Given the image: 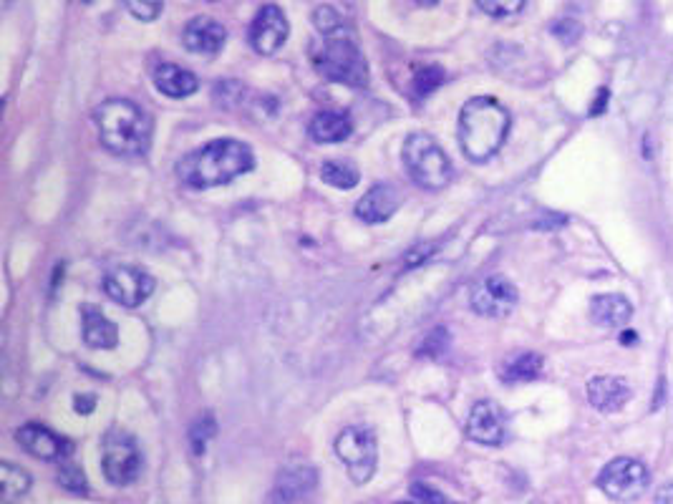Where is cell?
Instances as JSON below:
<instances>
[{
	"mask_svg": "<svg viewBox=\"0 0 673 504\" xmlns=\"http://www.w3.org/2000/svg\"><path fill=\"white\" fill-rule=\"evenodd\" d=\"M598 487L616 502H633L651 487V472L643 462L631 457H618L605 464L598 474Z\"/></svg>",
	"mask_w": 673,
	"mask_h": 504,
	"instance_id": "cell-8",
	"label": "cell"
},
{
	"mask_svg": "<svg viewBox=\"0 0 673 504\" xmlns=\"http://www.w3.org/2000/svg\"><path fill=\"white\" fill-rule=\"evenodd\" d=\"M542 366H545V361H542L540 353L520 351L512 353V356L507 358L500 376L502 381H507V384H525V381H535V378L540 376Z\"/></svg>",
	"mask_w": 673,
	"mask_h": 504,
	"instance_id": "cell-22",
	"label": "cell"
},
{
	"mask_svg": "<svg viewBox=\"0 0 673 504\" xmlns=\"http://www.w3.org/2000/svg\"><path fill=\"white\" fill-rule=\"evenodd\" d=\"M321 179L336 189H353L361 174H358L356 164L348 162V159H331L321 167Z\"/></svg>",
	"mask_w": 673,
	"mask_h": 504,
	"instance_id": "cell-24",
	"label": "cell"
},
{
	"mask_svg": "<svg viewBox=\"0 0 673 504\" xmlns=\"http://www.w3.org/2000/svg\"><path fill=\"white\" fill-rule=\"evenodd\" d=\"M633 315V305L623 295L608 293L590 300V321L600 328H623Z\"/></svg>",
	"mask_w": 673,
	"mask_h": 504,
	"instance_id": "cell-18",
	"label": "cell"
},
{
	"mask_svg": "<svg viewBox=\"0 0 673 504\" xmlns=\"http://www.w3.org/2000/svg\"><path fill=\"white\" fill-rule=\"evenodd\" d=\"M432 250H434V245H426V247H419V252H424V258H429V255H432ZM421 260V255H409V258H406V265H416Z\"/></svg>",
	"mask_w": 673,
	"mask_h": 504,
	"instance_id": "cell-36",
	"label": "cell"
},
{
	"mask_svg": "<svg viewBox=\"0 0 673 504\" xmlns=\"http://www.w3.org/2000/svg\"><path fill=\"white\" fill-rule=\"evenodd\" d=\"M656 504H673V482L663 484L656 494Z\"/></svg>",
	"mask_w": 673,
	"mask_h": 504,
	"instance_id": "cell-35",
	"label": "cell"
},
{
	"mask_svg": "<svg viewBox=\"0 0 673 504\" xmlns=\"http://www.w3.org/2000/svg\"><path fill=\"white\" fill-rule=\"evenodd\" d=\"M58 484L71 494H86L89 492V482H86L84 469L76 467V464H64L58 469Z\"/></svg>",
	"mask_w": 673,
	"mask_h": 504,
	"instance_id": "cell-27",
	"label": "cell"
},
{
	"mask_svg": "<svg viewBox=\"0 0 673 504\" xmlns=\"http://www.w3.org/2000/svg\"><path fill=\"white\" fill-rule=\"evenodd\" d=\"M99 139L116 157H139L152 142V121L147 111L129 99H109L94 111Z\"/></svg>",
	"mask_w": 673,
	"mask_h": 504,
	"instance_id": "cell-3",
	"label": "cell"
},
{
	"mask_svg": "<svg viewBox=\"0 0 673 504\" xmlns=\"http://www.w3.org/2000/svg\"><path fill=\"white\" fill-rule=\"evenodd\" d=\"M633 389L621 376H595L588 381V401L600 414H616L631 401Z\"/></svg>",
	"mask_w": 673,
	"mask_h": 504,
	"instance_id": "cell-16",
	"label": "cell"
},
{
	"mask_svg": "<svg viewBox=\"0 0 673 504\" xmlns=\"http://www.w3.org/2000/svg\"><path fill=\"white\" fill-rule=\"evenodd\" d=\"M313 23H316V28H318V33H321V36L343 31V18L338 16L336 8H331V6L316 8V13H313Z\"/></svg>",
	"mask_w": 673,
	"mask_h": 504,
	"instance_id": "cell-29",
	"label": "cell"
},
{
	"mask_svg": "<svg viewBox=\"0 0 673 504\" xmlns=\"http://www.w3.org/2000/svg\"><path fill=\"white\" fill-rule=\"evenodd\" d=\"M416 3H421V6H437L439 0H416Z\"/></svg>",
	"mask_w": 673,
	"mask_h": 504,
	"instance_id": "cell-38",
	"label": "cell"
},
{
	"mask_svg": "<svg viewBox=\"0 0 673 504\" xmlns=\"http://www.w3.org/2000/svg\"><path fill=\"white\" fill-rule=\"evenodd\" d=\"M311 61L318 74L351 89L369 86V61L346 31L321 36L311 46Z\"/></svg>",
	"mask_w": 673,
	"mask_h": 504,
	"instance_id": "cell-4",
	"label": "cell"
},
{
	"mask_svg": "<svg viewBox=\"0 0 673 504\" xmlns=\"http://www.w3.org/2000/svg\"><path fill=\"white\" fill-rule=\"evenodd\" d=\"M144 459L137 439L124 429H109L101 444V469L114 487H127L142 474Z\"/></svg>",
	"mask_w": 673,
	"mask_h": 504,
	"instance_id": "cell-6",
	"label": "cell"
},
{
	"mask_svg": "<svg viewBox=\"0 0 673 504\" xmlns=\"http://www.w3.org/2000/svg\"><path fill=\"white\" fill-rule=\"evenodd\" d=\"M290 36L288 16L280 11L278 6H263L258 16L250 23V46L260 53V56H273L285 46Z\"/></svg>",
	"mask_w": 673,
	"mask_h": 504,
	"instance_id": "cell-12",
	"label": "cell"
},
{
	"mask_svg": "<svg viewBox=\"0 0 673 504\" xmlns=\"http://www.w3.org/2000/svg\"><path fill=\"white\" fill-rule=\"evenodd\" d=\"M444 351H447V331H444V328H437L434 333H429L426 341L419 346V356L426 358H437L442 356Z\"/></svg>",
	"mask_w": 673,
	"mask_h": 504,
	"instance_id": "cell-32",
	"label": "cell"
},
{
	"mask_svg": "<svg viewBox=\"0 0 673 504\" xmlns=\"http://www.w3.org/2000/svg\"><path fill=\"white\" fill-rule=\"evenodd\" d=\"M84 3H91V0H84Z\"/></svg>",
	"mask_w": 673,
	"mask_h": 504,
	"instance_id": "cell-40",
	"label": "cell"
},
{
	"mask_svg": "<svg viewBox=\"0 0 673 504\" xmlns=\"http://www.w3.org/2000/svg\"><path fill=\"white\" fill-rule=\"evenodd\" d=\"M336 454L346 467L348 477L353 484H366L376 474L379 464V444L371 429L363 426H348L338 434Z\"/></svg>",
	"mask_w": 673,
	"mask_h": 504,
	"instance_id": "cell-7",
	"label": "cell"
},
{
	"mask_svg": "<svg viewBox=\"0 0 673 504\" xmlns=\"http://www.w3.org/2000/svg\"><path fill=\"white\" fill-rule=\"evenodd\" d=\"M227 41V31L222 23H217L210 16H197L182 31V43L190 53L197 56H215L222 51Z\"/></svg>",
	"mask_w": 673,
	"mask_h": 504,
	"instance_id": "cell-15",
	"label": "cell"
},
{
	"mask_svg": "<svg viewBox=\"0 0 673 504\" xmlns=\"http://www.w3.org/2000/svg\"><path fill=\"white\" fill-rule=\"evenodd\" d=\"M517 305V288L505 275H489L474 288L472 310L484 318H505Z\"/></svg>",
	"mask_w": 673,
	"mask_h": 504,
	"instance_id": "cell-11",
	"label": "cell"
},
{
	"mask_svg": "<svg viewBox=\"0 0 673 504\" xmlns=\"http://www.w3.org/2000/svg\"><path fill=\"white\" fill-rule=\"evenodd\" d=\"M253 149L237 139H215L177 162V174L182 184L192 189H210L230 184L253 169Z\"/></svg>",
	"mask_w": 673,
	"mask_h": 504,
	"instance_id": "cell-1",
	"label": "cell"
},
{
	"mask_svg": "<svg viewBox=\"0 0 673 504\" xmlns=\"http://www.w3.org/2000/svg\"><path fill=\"white\" fill-rule=\"evenodd\" d=\"M447 74H444L442 66H424V69L416 71L414 76V91L419 96H429L444 84Z\"/></svg>",
	"mask_w": 673,
	"mask_h": 504,
	"instance_id": "cell-26",
	"label": "cell"
},
{
	"mask_svg": "<svg viewBox=\"0 0 673 504\" xmlns=\"http://www.w3.org/2000/svg\"><path fill=\"white\" fill-rule=\"evenodd\" d=\"M399 504H429V502H421L419 499V502H399Z\"/></svg>",
	"mask_w": 673,
	"mask_h": 504,
	"instance_id": "cell-39",
	"label": "cell"
},
{
	"mask_svg": "<svg viewBox=\"0 0 673 504\" xmlns=\"http://www.w3.org/2000/svg\"><path fill=\"white\" fill-rule=\"evenodd\" d=\"M16 439L31 457L43 459V462H61L74 452V444L69 439L41 424L21 426L16 431Z\"/></svg>",
	"mask_w": 673,
	"mask_h": 504,
	"instance_id": "cell-13",
	"label": "cell"
},
{
	"mask_svg": "<svg viewBox=\"0 0 673 504\" xmlns=\"http://www.w3.org/2000/svg\"><path fill=\"white\" fill-rule=\"evenodd\" d=\"M605 99H608V89H600V99H598V104H595L593 114H600V109L605 106Z\"/></svg>",
	"mask_w": 673,
	"mask_h": 504,
	"instance_id": "cell-37",
	"label": "cell"
},
{
	"mask_svg": "<svg viewBox=\"0 0 673 504\" xmlns=\"http://www.w3.org/2000/svg\"><path fill=\"white\" fill-rule=\"evenodd\" d=\"M215 431H217V424H215V416H212L210 411L202 414L200 419L190 426V449L195 457H202V454H205L207 441L215 436Z\"/></svg>",
	"mask_w": 673,
	"mask_h": 504,
	"instance_id": "cell-25",
	"label": "cell"
},
{
	"mask_svg": "<svg viewBox=\"0 0 673 504\" xmlns=\"http://www.w3.org/2000/svg\"><path fill=\"white\" fill-rule=\"evenodd\" d=\"M510 111L492 96H474L459 114V144L472 162L495 157L510 134Z\"/></svg>",
	"mask_w": 673,
	"mask_h": 504,
	"instance_id": "cell-2",
	"label": "cell"
},
{
	"mask_svg": "<svg viewBox=\"0 0 673 504\" xmlns=\"http://www.w3.org/2000/svg\"><path fill=\"white\" fill-rule=\"evenodd\" d=\"M525 3L527 0H477V6L492 18L515 16V13H520L525 8Z\"/></svg>",
	"mask_w": 673,
	"mask_h": 504,
	"instance_id": "cell-28",
	"label": "cell"
},
{
	"mask_svg": "<svg viewBox=\"0 0 673 504\" xmlns=\"http://www.w3.org/2000/svg\"><path fill=\"white\" fill-rule=\"evenodd\" d=\"M553 33L563 43H575L580 38V33H583V26H580L575 18H560V21L553 26Z\"/></svg>",
	"mask_w": 673,
	"mask_h": 504,
	"instance_id": "cell-33",
	"label": "cell"
},
{
	"mask_svg": "<svg viewBox=\"0 0 673 504\" xmlns=\"http://www.w3.org/2000/svg\"><path fill=\"white\" fill-rule=\"evenodd\" d=\"M31 489V474L26 469L16 467L11 462L0 464V494H3V504H13L21 497H26Z\"/></svg>",
	"mask_w": 673,
	"mask_h": 504,
	"instance_id": "cell-23",
	"label": "cell"
},
{
	"mask_svg": "<svg viewBox=\"0 0 673 504\" xmlns=\"http://www.w3.org/2000/svg\"><path fill=\"white\" fill-rule=\"evenodd\" d=\"M154 288H157V283H154L152 275L144 273L142 268H129V265L114 268L104 278L106 295L124 308H139L144 300H149Z\"/></svg>",
	"mask_w": 673,
	"mask_h": 504,
	"instance_id": "cell-9",
	"label": "cell"
},
{
	"mask_svg": "<svg viewBox=\"0 0 673 504\" xmlns=\"http://www.w3.org/2000/svg\"><path fill=\"white\" fill-rule=\"evenodd\" d=\"M399 192L391 184H374V187L356 202V217L369 225H379L394 217L399 210Z\"/></svg>",
	"mask_w": 673,
	"mask_h": 504,
	"instance_id": "cell-17",
	"label": "cell"
},
{
	"mask_svg": "<svg viewBox=\"0 0 673 504\" xmlns=\"http://www.w3.org/2000/svg\"><path fill=\"white\" fill-rule=\"evenodd\" d=\"M129 8V13H132L137 21H157L159 13H162L164 8V0H124Z\"/></svg>",
	"mask_w": 673,
	"mask_h": 504,
	"instance_id": "cell-30",
	"label": "cell"
},
{
	"mask_svg": "<svg viewBox=\"0 0 673 504\" xmlns=\"http://www.w3.org/2000/svg\"><path fill=\"white\" fill-rule=\"evenodd\" d=\"M154 86L169 99H187L200 89V81L192 71L182 69L177 63H162L154 71Z\"/></svg>",
	"mask_w": 673,
	"mask_h": 504,
	"instance_id": "cell-21",
	"label": "cell"
},
{
	"mask_svg": "<svg viewBox=\"0 0 673 504\" xmlns=\"http://www.w3.org/2000/svg\"><path fill=\"white\" fill-rule=\"evenodd\" d=\"M318 484L316 469L308 464H295V467H285L278 474L275 489L268 494L265 504H300L313 494Z\"/></svg>",
	"mask_w": 673,
	"mask_h": 504,
	"instance_id": "cell-14",
	"label": "cell"
},
{
	"mask_svg": "<svg viewBox=\"0 0 673 504\" xmlns=\"http://www.w3.org/2000/svg\"><path fill=\"white\" fill-rule=\"evenodd\" d=\"M467 436L484 447H500L507 439V416L497 401H477L469 411Z\"/></svg>",
	"mask_w": 673,
	"mask_h": 504,
	"instance_id": "cell-10",
	"label": "cell"
},
{
	"mask_svg": "<svg viewBox=\"0 0 673 504\" xmlns=\"http://www.w3.org/2000/svg\"><path fill=\"white\" fill-rule=\"evenodd\" d=\"M353 121L346 111H318L308 124V134L318 144H338L351 137Z\"/></svg>",
	"mask_w": 673,
	"mask_h": 504,
	"instance_id": "cell-20",
	"label": "cell"
},
{
	"mask_svg": "<svg viewBox=\"0 0 673 504\" xmlns=\"http://www.w3.org/2000/svg\"><path fill=\"white\" fill-rule=\"evenodd\" d=\"M94 406H96V396L94 394H76V399H74L76 414L89 416L91 411H94Z\"/></svg>",
	"mask_w": 673,
	"mask_h": 504,
	"instance_id": "cell-34",
	"label": "cell"
},
{
	"mask_svg": "<svg viewBox=\"0 0 673 504\" xmlns=\"http://www.w3.org/2000/svg\"><path fill=\"white\" fill-rule=\"evenodd\" d=\"M404 164L414 184L429 192H439L454 177V164L449 154L439 147L432 134L416 132L404 142Z\"/></svg>",
	"mask_w": 673,
	"mask_h": 504,
	"instance_id": "cell-5",
	"label": "cell"
},
{
	"mask_svg": "<svg viewBox=\"0 0 673 504\" xmlns=\"http://www.w3.org/2000/svg\"><path fill=\"white\" fill-rule=\"evenodd\" d=\"M245 96V86L237 84V81H222V84L215 86V101L225 109H235L237 104Z\"/></svg>",
	"mask_w": 673,
	"mask_h": 504,
	"instance_id": "cell-31",
	"label": "cell"
},
{
	"mask_svg": "<svg viewBox=\"0 0 673 504\" xmlns=\"http://www.w3.org/2000/svg\"><path fill=\"white\" fill-rule=\"evenodd\" d=\"M81 323H84L86 346L101 348V351L116 348V343H119V328L96 305H81Z\"/></svg>",
	"mask_w": 673,
	"mask_h": 504,
	"instance_id": "cell-19",
	"label": "cell"
}]
</instances>
